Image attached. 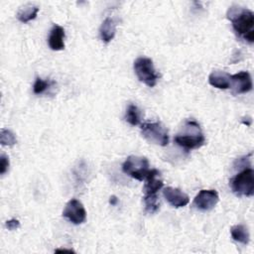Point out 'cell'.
<instances>
[{
  "instance_id": "8992f818",
  "label": "cell",
  "mask_w": 254,
  "mask_h": 254,
  "mask_svg": "<svg viewBox=\"0 0 254 254\" xmlns=\"http://www.w3.org/2000/svg\"><path fill=\"white\" fill-rule=\"evenodd\" d=\"M143 137L151 143L167 146L169 143V134L164 125L160 122H147L141 125Z\"/></svg>"
},
{
  "instance_id": "30bf717a",
  "label": "cell",
  "mask_w": 254,
  "mask_h": 254,
  "mask_svg": "<svg viewBox=\"0 0 254 254\" xmlns=\"http://www.w3.org/2000/svg\"><path fill=\"white\" fill-rule=\"evenodd\" d=\"M163 194L166 200L174 207H183L190 201L189 195L177 188L167 187L164 189Z\"/></svg>"
},
{
  "instance_id": "d6986e66",
  "label": "cell",
  "mask_w": 254,
  "mask_h": 254,
  "mask_svg": "<svg viewBox=\"0 0 254 254\" xmlns=\"http://www.w3.org/2000/svg\"><path fill=\"white\" fill-rule=\"evenodd\" d=\"M0 143L3 146H13L17 143L15 134L9 129L2 128L0 132Z\"/></svg>"
},
{
  "instance_id": "5b68a950",
  "label": "cell",
  "mask_w": 254,
  "mask_h": 254,
  "mask_svg": "<svg viewBox=\"0 0 254 254\" xmlns=\"http://www.w3.org/2000/svg\"><path fill=\"white\" fill-rule=\"evenodd\" d=\"M134 70L140 81L144 82L149 87L156 85L159 74L157 73L151 59L145 57L136 59L134 62Z\"/></svg>"
},
{
  "instance_id": "cb8c5ba5",
  "label": "cell",
  "mask_w": 254,
  "mask_h": 254,
  "mask_svg": "<svg viewBox=\"0 0 254 254\" xmlns=\"http://www.w3.org/2000/svg\"><path fill=\"white\" fill-rule=\"evenodd\" d=\"M117 201H118V199H117V197H116L115 195H112V196L110 197V199H109V202H110L112 205H115V204L117 203Z\"/></svg>"
},
{
  "instance_id": "e0dca14e",
  "label": "cell",
  "mask_w": 254,
  "mask_h": 254,
  "mask_svg": "<svg viewBox=\"0 0 254 254\" xmlns=\"http://www.w3.org/2000/svg\"><path fill=\"white\" fill-rule=\"evenodd\" d=\"M125 120L133 126L140 124V121H141V111H140V109L134 104H129L127 109H126Z\"/></svg>"
},
{
  "instance_id": "277c9868",
  "label": "cell",
  "mask_w": 254,
  "mask_h": 254,
  "mask_svg": "<svg viewBox=\"0 0 254 254\" xmlns=\"http://www.w3.org/2000/svg\"><path fill=\"white\" fill-rule=\"evenodd\" d=\"M230 187L237 195L252 196L254 194V172L246 168L230 180Z\"/></svg>"
},
{
  "instance_id": "9c48e42d",
  "label": "cell",
  "mask_w": 254,
  "mask_h": 254,
  "mask_svg": "<svg viewBox=\"0 0 254 254\" xmlns=\"http://www.w3.org/2000/svg\"><path fill=\"white\" fill-rule=\"evenodd\" d=\"M252 79L248 71H239L230 75V87L234 93H246L252 89Z\"/></svg>"
},
{
  "instance_id": "3957f363",
  "label": "cell",
  "mask_w": 254,
  "mask_h": 254,
  "mask_svg": "<svg viewBox=\"0 0 254 254\" xmlns=\"http://www.w3.org/2000/svg\"><path fill=\"white\" fill-rule=\"evenodd\" d=\"M149 161L145 157L129 156L122 165V171L133 179L138 181L146 180L151 170Z\"/></svg>"
},
{
  "instance_id": "44dd1931",
  "label": "cell",
  "mask_w": 254,
  "mask_h": 254,
  "mask_svg": "<svg viewBox=\"0 0 254 254\" xmlns=\"http://www.w3.org/2000/svg\"><path fill=\"white\" fill-rule=\"evenodd\" d=\"M9 169V158L5 154H1L0 156V173L4 175Z\"/></svg>"
},
{
  "instance_id": "8fae6325",
  "label": "cell",
  "mask_w": 254,
  "mask_h": 254,
  "mask_svg": "<svg viewBox=\"0 0 254 254\" xmlns=\"http://www.w3.org/2000/svg\"><path fill=\"white\" fill-rule=\"evenodd\" d=\"M64 30L60 25H54L50 31L48 43L53 51H61L64 49Z\"/></svg>"
},
{
  "instance_id": "ba28073f",
  "label": "cell",
  "mask_w": 254,
  "mask_h": 254,
  "mask_svg": "<svg viewBox=\"0 0 254 254\" xmlns=\"http://www.w3.org/2000/svg\"><path fill=\"white\" fill-rule=\"evenodd\" d=\"M219 196L215 190H201L193 199V205L202 211L212 209L218 202Z\"/></svg>"
},
{
  "instance_id": "ac0fdd59",
  "label": "cell",
  "mask_w": 254,
  "mask_h": 254,
  "mask_svg": "<svg viewBox=\"0 0 254 254\" xmlns=\"http://www.w3.org/2000/svg\"><path fill=\"white\" fill-rule=\"evenodd\" d=\"M144 203H145V209L148 213H155L158 211L160 202L157 196V193H149L144 195Z\"/></svg>"
},
{
  "instance_id": "7402d4cb",
  "label": "cell",
  "mask_w": 254,
  "mask_h": 254,
  "mask_svg": "<svg viewBox=\"0 0 254 254\" xmlns=\"http://www.w3.org/2000/svg\"><path fill=\"white\" fill-rule=\"evenodd\" d=\"M250 157H251V154L237 159L234 163V167L235 168H242V167H246V165L249 166L250 165Z\"/></svg>"
},
{
  "instance_id": "5bb4252c",
  "label": "cell",
  "mask_w": 254,
  "mask_h": 254,
  "mask_svg": "<svg viewBox=\"0 0 254 254\" xmlns=\"http://www.w3.org/2000/svg\"><path fill=\"white\" fill-rule=\"evenodd\" d=\"M115 33H116V24L114 20L109 17L105 18L99 29L101 40L104 43H109L114 38Z\"/></svg>"
},
{
  "instance_id": "6da1fadb",
  "label": "cell",
  "mask_w": 254,
  "mask_h": 254,
  "mask_svg": "<svg viewBox=\"0 0 254 254\" xmlns=\"http://www.w3.org/2000/svg\"><path fill=\"white\" fill-rule=\"evenodd\" d=\"M226 16L239 36L249 43L254 42V14L250 9L233 5L229 7Z\"/></svg>"
},
{
  "instance_id": "7a4b0ae2",
  "label": "cell",
  "mask_w": 254,
  "mask_h": 254,
  "mask_svg": "<svg viewBox=\"0 0 254 254\" xmlns=\"http://www.w3.org/2000/svg\"><path fill=\"white\" fill-rule=\"evenodd\" d=\"M205 138L199 124L194 120H187L181 132L175 137V142L185 149H196L204 144Z\"/></svg>"
},
{
  "instance_id": "d4e9b609",
  "label": "cell",
  "mask_w": 254,
  "mask_h": 254,
  "mask_svg": "<svg viewBox=\"0 0 254 254\" xmlns=\"http://www.w3.org/2000/svg\"><path fill=\"white\" fill-rule=\"evenodd\" d=\"M56 252H73L71 249H57Z\"/></svg>"
},
{
  "instance_id": "4fadbf2b",
  "label": "cell",
  "mask_w": 254,
  "mask_h": 254,
  "mask_svg": "<svg viewBox=\"0 0 254 254\" xmlns=\"http://www.w3.org/2000/svg\"><path fill=\"white\" fill-rule=\"evenodd\" d=\"M159 177H160V172L158 170H155V169L151 170L149 176L145 180L146 181L144 186L145 194L157 193V191L163 188L164 183L161 179H159Z\"/></svg>"
},
{
  "instance_id": "7c38bea8",
  "label": "cell",
  "mask_w": 254,
  "mask_h": 254,
  "mask_svg": "<svg viewBox=\"0 0 254 254\" xmlns=\"http://www.w3.org/2000/svg\"><path fill=\"white\" fill-rule=\"evenodd\" d=\"M208 82L218 89H227L230 87V74L221 70H213L208 76Z\"/></svg>"
},
{
  "instance_id": "2e32d148",
  "label": "cell",
  "mask_w": 254,
  "mask_h": 254,
  "mask_svg": "<svg viewBox=\"0 0 254 254\" xmlns=\"http://www.w3.org/2000/svg\"><path fill=\"white\" fill-rule=\"evenodd\" d=\"M230 233H231L232 238L235 241L242 243V244H248L250 235H249V231L246 226H244L242 224L234 225L231 227Z\"/></svg>"
},
{
  "instance_id": "9a60e30c",
  "label": "cell",
  "mask_w": 254,
  "mask_h": 254,
  "mask_svg": "<svg viewBox=\"0 0 254 254\" xmlns=\"http://www.w3.org/2000/svg\"><path fill=\"white\" fill-rule=\"evenodd\" d=\"M39 12V7L36 5L28 4L21 8L17 13V19L22 23H28L31 20H34Z\"/></svg>"
},
{
  "instance_id": "603a6c76",
  "label": "cell",
  "mask_w": 254,
  "mask_h": 254,
  "mask_svg": "<svg viewBox=\"0 0 254 254\" xmlns=\"http://www.w3.org/2000/svg\"><path fill=\"white\" fill-rule=\"evenodd\" d=\"M6 227L9 229V230H16L20 227V222L18 219H15V218H12L10 220H7L6 221Z\"/></svg>"
},
{
  "instance_id": "52a82bcc",
  "label": "cell",
  "mask_w": 254,
  "mask_h": 254,
  "mask_svg": "<svg viewBox=\"0 0 254 254\" xmlns=\"http://www.w3.org/2000/svg\"><path fill=\"white\" fill-rule=\"evenodd\" d=\"M63 216L73 224H81L86 219V211L83 204L76 198L67 201L63 211Z\"/></svg>"
},
{
  "instance_id": "ffe728a7",
  "label": "cell",
  "mask_w": 254,
  "mask_h": 254,
  "mask_svg": "<svg viewBox=\"0 0 254 254\" xmlns=\"http://www.w3.org/2000/svg\"><path fill=\"white\" fill-rule=\"evenodd\" d=\"M54 84V81L50 79H43L41 77H37L35 80V83L33 85V91L35 94H41L45 92L48 88L51 87V85Z\"/></svg>"
}]
</instances>
